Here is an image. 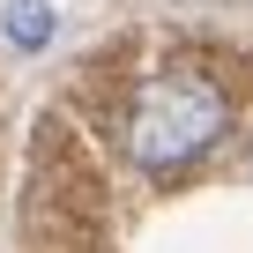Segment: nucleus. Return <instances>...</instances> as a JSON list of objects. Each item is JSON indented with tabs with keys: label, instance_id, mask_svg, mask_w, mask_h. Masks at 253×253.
Instances as JSON below:
<instances>
[{
	"label": "nucleus",
	"instance_id": "1",
	"mask_svg": "<svg viewBox=\"0 0 253 253\" xmlns=\"http://www.w3.org/2000/svg\"><path fill=\"white\" fill-rule=\"evenodd\" d=\"M223 126H231V97L194 75V67H164L134 89V104H126V126H119V149L134 171L149 179H171L186 164H201L216 142H223Z\"/></svg>",
	"mask_w": 253,
	"mask_h": 253
},
{
	"label": "nucleus",
	"instance_id": "2",
	"mask_svg": "<svg viewBox=\"0 0 253 253\" xmlns=\"http://www.w3.org/2000/svg\"><path fill=\"white\" fill-rule=\"evenodd\" d=\"M8 38L15 45H45L52 38V8H45V0H15V8H8Z\"/></svg>",
	"mask_w": 253,
	"mask_h": 253
}]
</instances>
